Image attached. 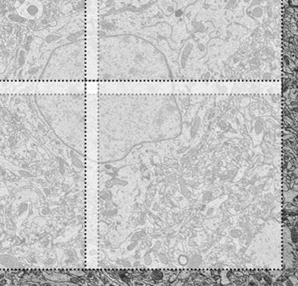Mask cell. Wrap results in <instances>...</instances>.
Returning <instances> with one entry per match:
<instances>
[{
    "mask_svg": "<svg viewBox=\"0 0 298 286\" xmlns=\"http://www.w3.org/2000/svg\"><path fill=\"white\" fill-rule=\"evenodd\" d=\"M87 0H0V82L87 81Z\"/></svg>",
    "mask_w": 298,
    "mask_h": 286,
    "instance_id": "1",
    "label": "cell"
}]
</instances>
